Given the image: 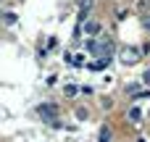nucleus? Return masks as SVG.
<instances>
[{
	"label": "nucleus",
	"instance_id": "8",
	"mask_svg": "<svg viewBox=\"0 0 150 142\" xmlns=\"http://www.w3.org/2000/svg\"><path fill=\"white\" fill-rule=\"evenodd\" d=\"M142 84H150V69L145 71V74H142Z\"/></svg>",
	"mask_w": 150,
	"mask_h": 142
},
{
	"label": "nucleus",
	"instance_id": "4",
	"mask_svg": "<svg viewBox=\"0 0 150 142\" xmlns=\"http://www.w3.org/2000/svg\"><path fill=\"white\" fill-rule=\"evenodd\" d=\"M84 34H90V37L100 34V24H98V21H87V24H84Z\"/></svg>",
	"mask_w": 150,
	"mask_h": 142
},
{
	"label": "nucleus",
	"instance_id": "1",
	"mask_svg": "<svg viewBox=\"0 0 150 142\" xmlns=\"http://www.w3.org/2000/svg\"><path fill=\"white\" fill-rule=\"evenodd\" d=\"M90 50H92L98 58H111V53H113V40H111V37L90 40Z\"/></svg>",
	"mask_w": 150,
	"mask_h": 142
},
{
	"label": "nucleus",
	"instance_id": "7",
	"mask_svg": "<svg viewBox=\"0 0 150 142\" xmlns=\"http://www.w3.org/2000/svg\"><path fill=\"white\" fill-rule=\"evenodd\" d=\"M74 66H84V55H76L74 58Z\"/></svg>",
	"mask_w": 150,
	"mask_h": 142
},
{
	"label": "nucleus",
	"instance_id": "5",
	"mask_svg": "<svg viewBox=\"0 0 150 142\" xmlns=\"http://www.w3.org/2000/svg\"><path fill=\"white\" fill-rule=\"evenodd\" d=\"M129 121H134V124H140L142 121V111L134 105V108H129Z\"/></svg>",
	"mask_w": 150,
	"mask_h": 142
},
{
	"label": "nucleus",
	"instance_id": "6",
	"mask_svg": "<svg viewBox=\"0 0 150 142\" xmlns=\"http://www.w3.org/2000/svg\"><path fill=\"white\" fill-rule=\"evenodd\" d=\"M111 137H113L111 126H103V129H100V134H98V140H100V142H111Z\"/></svg>",
	"mask_w": 150,
	"mask_h": 142
},
{
	"label": "nucleus",
	"instance_id": "2",
	"mask_svg": "<svg viewBox=\"0 0 150 142\" xmlns=\"http://www.w3.org/2000/svg\"><path fill=\"white\" fill-rule=\"evenodd\" d=\"M119 61H121L124 66H137V63L142 61V53H140V47H134V45H124V47L119 50Z\"/></svg>",
	"mask_w": 150,
	"mask_h": 142
},
{
	"label": "nucleus",
	"instance_id": "3",
	"mask_svg": "<svg viewBox=\"0 0 150 142\" xmlns=\"http://www.w3.org/2000/svg\"><path fill=\"white\" fill-rule=\"evenodd\" d=\"M37 113H40L50 126H61V121H58V108H55L53 103H42V105L37 108Z\"/></svg>",
	"mask_w": 150,
	"mask_h": 142
},
{
	"label": "nucleus",
	"instance_id": "9",
	"mask_svg": "<svg viewBox=\"0 0 150 142\" xmlns=\"http://www.w3.org/2000/svg\"><path fill=\"white\" fill-rule=\"evenodd\" d=\"M142 26H145V29L150 32V16H145V18H142Z\"/></svg>",
	"mask_w": 150,
	"mask_h": 142
}]
</instances>
